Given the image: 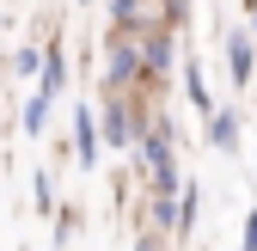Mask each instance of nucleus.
<instances>
[{"mask_svg": "<svg viewBox=\"0 0 257 251\" xmlns=\"http://www.w3.org/2000/svg\"><path fill=\"white\" fill-rule=\"evenodd\" d=\"M135 141H141L147 166H153V184H159V190H172V184H178V166H172V122H166V116L147 122V135H135Z\"/></svg>", "mask_w": 257, "mask_h": 251, "instance_id": "obj_1", "label": "nucleus"}, {"mask_svg": "<svg viewBox=\"0 0 257 251\" xmlns=\"http://www.w3.org/2000/svg\"><path fill=\"white\" fill-rule=\"evenodd\" d=\"M135 74H141V49L135 43H110V86L135 80Z\"/></svg>", "mask_w": 257, "mask_h": 251, "instance_id": "obj_2", "label": "nucleus"}, {"mask_svg": "<svg viewBox=\"0 0 257 251\" xmlns=\"http://www.w3.org/2000/svg\"><path fill=\"white\" fill-rule=\"evenodd\" d=\"M74 153H80L86 166H92V153H98V129H92L86 110H74Z\"/></svg>", "mask_w": 257, "mask_h": 251, "instance_id": "obj_3", "label": "nucleus"}, {"mask_svg": "<svg viewBox=\"0 0 257 251\" xmlns=\"http://www.w3.org/2000/svg\"><path fill=\"white\" fill-rule=\"evenodd\" d=\"M227 61H233V80H251V37H245V31L227 37Z\"/></svg>", "mask_w": 257, "mask_h": 251, "instance_id": "obj_4", "label": "nucleus"}, {"mask_svg": "<svg viewBox=\"0 0 257 251\" xmlns=\"http://www.w3.org/2000/svg\"><path fill=\"white\" fill-rule=\"evenodd\" d=\"M208 141H214V147H239V116H233V110H214Z\"/></svg>", "mask_w": 257, "mask_h": 251, "instance_id": "obj_5", "label": "nucleus"}, {"mask_svg": "<svg viewBox=\"0 0 257 251\" xmlns=\"http://www.w3.org/2000/svg\"><path fill=\"white\" fill-rule=\"evenodd\" d=\"M166 61H172V37H166V31H147V55H141V68H166Z\"/></svg>", "mask_w": 257, "mask_h": 251, "instance_id": "obj_6", "label": "nucleus"}, {"mask_svg": "<svg viewBox=\"0 0 257 251\" xmlns=\"http://www.w3.org/2000/svg\"><path fill=\"white\" fill-rule=\"evenodd\" d=\"M104 141H116V147L135 141V129H128V110H122V104H110V116H104Z\"/></svg>", "mask_w": 257, "mask_h": 251, "instance_id": "obj_7", "label": "nucleus"}, {"mask_svg": "<svg viewBox=\"0 0 257 251\" xmlns=\"http://www.w3.org/2000/svg\"><path fill=\"white\" fill-rule=\"evenodd\" d=\"M43 116H49V98H43V92H37V98H31V104H25V129H31V135H43Z\"/></svg>", "mask_w": 257, "mask_h": 251, "instance_id": "obj_8", "label": "nucleus"}, {"mask_svg": "<svg viewBox=\"0 0 257 251\" xmlns=\"http://www.w3.org/2000/svg\"><path fill=\"white\" fill-rule=\"evenodd\" d=\"M43 68V49H19V74H37Z\"/></svg>", "mask_w": 257, "mask_h": 251, "instance_id": "obj_9", "label": "nucleus"}, {"mask_svg": "<svg viewBox=\"0 0 257 251\" xmlns=\"http://www.w3.org/2000/svg\"><path fill=\"white\" fill-rule=\"evenodd\" d=\"M245 251H257V214L245 221Z\"/></svg>", "mask_w": 257, "mask_h": 251, "instance_id": "obj_10", "label": "nucleus"}, {"mask_svg": "<svg viewBox=\"0 0 257 251\" xmlns=\"http://www.w3.org/2000/svg\"><path fill=\"white\" fill-rule=\"evenodd\" d=\"M251 37H257V19H251Z\"/></svg>", "mask_w": 257, "mask_h": 251, "instance_id": "obj_11", "label": "nucleus"}]
</instances>
